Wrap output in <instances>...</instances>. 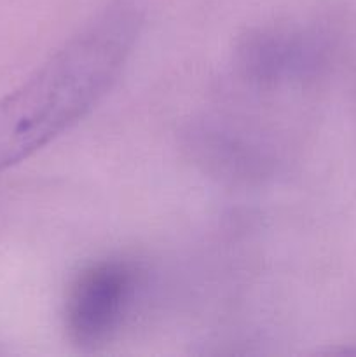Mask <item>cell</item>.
I'll list each match as a JSON object with an SVG mask.
<instances>
[{
	"label": "cell",
	"mask_w": 356,
	"mask_h": 357,
	"mask_svg": "<svg viewBox=\"0 0 356 357\" xmlns=\"http://www.w3.org/2000/svg\"><path fill=\"white\" fill-rule=\"evenodd\" d=\"M142 23L133 2L110 3L0 98V171L30 157L96 107L121 75Z\"/></svg>",
	"instance_id": "obj_1"
},
{
	"label": "cell",
	"mask_w": 356,
	"mask_h": 357,
	"mask_svg": "<svg viewBox=\"0 0 356 357\" xmlns=\"http://www.w3.org/2000/svg\"><path fill=\"white\" fill-rule=\"evenodd\" d=\"M136 288L138 274L126 260H101L84 268L65 303L70 340L89 349L110 340L131 310Z\"/></svg>",
	"instance_id": "obj_2"
},
{
	"label": "cell",
	"mask_w": 356,
	"mask_h": 357,
	"mask_svg": "<svg viewBox=\"0 0 356 357\" xmlns=\"http://www.w3.org/2000/svg\"><path fill=\"white\" fill-rule=\"evenodd\" d=\"M243 54L244 65L265 79L290 75L309 65L313 58L309 42L290 33L258 35L248 42Z\"/></svg>",
	"instance_id": "obj_3"
}]
</instances>
